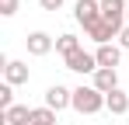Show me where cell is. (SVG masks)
<instances>
[{"mask_svg":"<svg viewBox=\"0 0 129 125\" xmlns=\"http://www.w3.org/2000/svg\"><path fill=\"white\" fill-rule=\"evenodd\" d=\"M66 104H73V90H66L63 83H52V87L45 90V108H52V111H63Z\"/></svg>","mask_w":129,"mask_h":125,"instance_id":"obj_4","label":"cell"},{"mask_svg":"<svg viewBox=\"0 0 129 125\" xmlns=\"http://www.w3.org/2000/svg\"><path fill=\"white\" fill-rule=\"evenodd\" d=\"M4 80L11 83V87L28 83V66H24L21 59H7V62H4Z\"/></svg>","mask_w":129,"mask_h":125,"instance_id":"obj_6","label":"cell"},{"mask_svg":"<svg viewBox=\"0 0 129 125\" xmlns=\"http://www.w3.org/2000/svg\"><path fill=\"white\" fill-rule=\"evenodd\" d=\"M87 35L98 42V45H112V38H119V31H115V28H112L105 18L98 21V24H91V28H87Z\"/></svg>","mask_w":129,"mask_h":125,"instance_id":"obj_8","label":"cell"},{"mask_svg":"<svg viewBox=\"0 0 129 125\" xmlns=\"http://www.w3.org/2000/svg\"><path fill=\"white\" fill-rule=\"evenodd\" d=\"M126 21H129V11H126Z\"/></svg>","mask_w":129,"mask_h":125,"instance_id":"obj_18","label":"cell"},{"mask_svg":"<svg viewBox=\"0 0 129 125\" xmlns=\"http://www.w3.org/2000/svg\"><path fill=\"white\" fill-rule=\"evenodd\" d=\"M77 49H80L77 35H59V38H56V52H63V59H66V56H73Z\"/></svg>","mask_w":129,"mask_h":125,"instance_id":"obj_12","label":"cell"},{"mask_svg":"<svg viewBox=\"0 0 129 125\" xmlns=\"http://www.w3.org/2000/svg\"><path fill=\"white\" fill-rule=\"evenodd\" d=\"M39 4H42L45 11H59V7H63V0H39Z\"/></svg>","mask_w":129,"mask_h":125,"instance_id":"obj_16","label":"cell"},{"mask_svg":"<svg viewBox=\"0 0 129 125\" xmlns=\"http://www.w3.org/2000/svg\"><path fill=\"white\" fill-rule=\"evenodd\" d=\"M94 59H98V66H101V70H115V66H119V59H122V49H119V45H98Z\"/></svg>","mask_w":129,"mask_h":125,"instance_id":"obj_7","label":"cell"},{"mask_svg":"<svg viewBox=\"0 0 129 125\" xmlns=\"http://www.w3.org/2000/svg\"><path fill=\"white\" fill-rule=\"evenodd\" d=\"M73 111H80V115H98L101 108H105V94L98 90V87H77L73 90V104H70Z\"/></svg>","mask_w":129,"mask_h":125,"instance_id":"obj_1","label":"cell"},{"mask_svg":"<svg viewBox=\"0 0 129 125\" xmlns=\"http://www.w3.org/2000/svg\"><path fill=\"white\" fill-rule=\"evenodd\" d=\"M91 87H98L101 94H112V90H119V73H115V70H98Z\"/></svg>","mask_w":129,"mask_h":125,"instance_id":"obj_9","label":"cell"},{"mask_svg":"<svg viewBox=\"0 0 129 125\" xmlns=\"http://www.w3.org/2000/svg\"><path fill=\"white\" fill-rule=\"evenodd\" d=\"M73 18L84 24V31L91 24H98L101 21V0H77V7H73Z\"/></svg>","mask_w":129,"mask_h":125,"instance_id":"obj_2","label":"cell"},{"mask_svg":"<svg viewBox=\"0 0 129 125\" xmlns=\"http://www.w3.org/2000/svg\"><path fill=\"white\" fill-rule=\"evenodd\" d=\"M105 108L112 111V115H126V111H129V94H126V90H112V94H105Z\"/></svg>","mask_w":129,"mask_h":125,"instance_id":"obj_10","label":"cell"},{"mask_svg":"<svg viewBox=\"0 0 129 125\" xmlns=\"http://www.w3.org/2000/svg\"><path fill=\"white\" fill-rule=\"evenodd\" d=\"M14 108V94H11V83L0 87V111H11Z\"/></svg>","mask_w":129,"mask_h":125,"instance_id":"obj_14","label":"cell"},{"mask_svg":"<svg viewBox=\"0 0 129 125\" xmlns=\"http://www.w3.org/2000/svg\"><path fill=\"white\" fill-rule=\"evenodd\" d=\"M4 122L7 125H28L31 122V108L28 104H14L11 111H4Z\"/></svg>","mask_w":129,"mask_h":125,"instance_id":"obj_11","label":"cell"},{"mask_svg":"<svg viewBox=\"0 0 129 125\" xmlns=\"http://www.w3.org/2000/svg\"><path fill=\"white\" fill-rule=\"evenodd\" d=\"M14 11H18V0H0V14L4 18H11Z\"/></svg>","mask_w":129,"mask_h":125,"instance_id":"obj_15","label":"cell"},{"mask_svg":"<svg viewBox=\"0 0 129 125\" xmlns=\"http://www.w3.org/2000/svg\"><path fill=\"white\" fill-rule=\"evenodd\" d=\"M24 45H28L31 56H49L56 42H52V35H45V31H31V35L24 38Z\"/></svg>","mask_w":129,"mask_h":125,"instance_id":"obj_5","label":"cell"},{"mask_svg":"<svg viewBox=\"0 0 129 125\" xmlns=\"http://www.w3.org/2000/svg\"><path fill=\"white\" fill-rule=\"evenodd\" d=\"M66 70H73V73H98L101 66H98V59H94L91 52L77 49L73 56H66Z\"/></svg>","mask_w":129,"mask_h":125,"instance_id":"obj_3","label":"cell"},{"mask_svg":"<svg viewBox=\"0 0 129 125\" xmlns=\"http://www.w3.org/2000/svg\"><path fill=\"white\" fill-rule=\"evenodd\" d=\"M28 125H56V111L52 108H31V122Z\"/></svg>","mask_w":129,"mask_h":125,"instance_id":"obj_13","label":"cell"},{"mask_svg":"<svg viewBox=\"0 0 129 125\" xmlns=\"http://www.w3.org/2000/svg\"><path fill=\"white\" fill-rule=\"evenodd\" d=\"M119 49H129V24L122 28V35H119Z\"/></svg>","mask_w":129,"mask_h":125,"instance_id":"obj_17","label":"cell"}]
</instances>
